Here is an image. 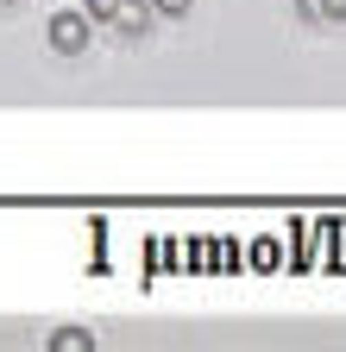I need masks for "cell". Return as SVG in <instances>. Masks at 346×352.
<instances>
[{"instance_id":"obj_1","label":"cell","mask_w":346,"mask_h":352,"mask_svg":"<svg viewBox=\"0 0 346 352\" xmlns=\"http://www.w3.org/2000/svg\"><path fill=\"white\" fill-rule=\"evenodd\" d=\"M89 32H95V19L82 13V7H69V13H51V25H45V38H51V51H57V57L89 51Z\"/></svg>"},{"instance_id":"obj_2","label":"cell","mask_w":346,"mask_h":352,"mask_svg":"<svg viewBox=\"0 0 346 352\" xmlns=\"http://www.w3.org/2000/svg\"><path fill=\"white\" fill-rule=\"evenodd\" d=\"M151 25H158L151 0H120V13H113V38H120V44H139Z\"/></svg>"},{"instance_id":"obj_3","label":"cell","mask_w":346,"mask_h":352,"mask_svg":"<svg viewBox=\"0 0 346 352\" xmlns=\"http://www.w3.org/2000/svg\"><path fill=\"white\" fill-rule=\"evenodd\" d=\"M51 352H95V340L82 333V327H57V340H51Z\"/></svg>"},{"instance_id":"obj_4","label":"cell","mask_w":346,"mask_h":352,"mask_svg":"<svg viewBox=\"0 0 346 352\" xmlns=\"http://www.w3.org/2000/svg\"><path fill=\"white\" fill-rule=\"evenodd\" d=\"M82 13H89V19H107V25H113V13H120V0H82Z\"/></svg>"},{"instance_id":"obj_5","label":"cell","mask_w":346,"mask_h":352,"mask_svg":"<svg viewBox=\"0 0 346 352\" xmlns=\"http://www.w3.org/2000/svg\"><path fill=\"white\" fill-rule=\"evenodd\" d=\"M189 7H195V0H151L158 19H177V13H189Z\"/></svg>"},{"instance_id":"obj_6","label":"cell","mask_w":346,"mask_h":352,"mask_svg":"<svg viewBox=\"0 0 346 352\" xmlns=\"http://www.w3.org/2000/svg\"><path fill=\"white\" fill-rule=\"evenodd\" d=\"M321 19H334V25H346V0H321Z\"/></svg>"},{"instance_id":"obj_7","label":"cell","mask_w":346,"mask_h":352,"mask_svg":"<svg viewBox=\"0 0 346 352\" xmlns=\"http://www.w3.org/2000/svg\"><path fill=\"white\" fill-rule=\"evenodd\" d=\"M296 13L309 19V25H321V0H296Z\"/></svg>"},{"instance_id":"obj_8","label":"cell","mask_w":346,"mask_h":352,"mask_svg":"<svg viewBox=\"0 0 346 352\" xmlns=\"http://www.w3.org/2000/svg\"><path fill=\"white\" fill-rule=\"evenodd\" d=\"M0 7H7V0H0Z\"/></svg>"}]
</instances>
